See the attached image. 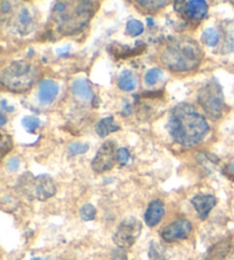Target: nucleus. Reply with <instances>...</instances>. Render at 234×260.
Instances as JSON below:
<instances>
[{
    "label": "nucleus",
    "mask_w": 234,
    "mask_h": 260,
    "mask_svg": "<svg viewBox=\"0 0 234 260\" xmlns=\"http://www.w3.org/2000/svg\"><path fill=\"white\" fill-rule=\"evenodd\" d=\"M167 129L174 141L182 146L193 147L206 137L209 125L192 105L179 103L170 111Z\"/></svg>",
    "instance_id": "obj_1"
},
{
    "label": "nucleus",
    "mask_w": 234,
    "mask_h": 260,
    "mask_svg": "<svg viewBox=\"0 0 234 260\" xmlns=\"http://www.w3.org/2000/svg\"><path fill=\"white\" fill-rule=\"evenodd\" d=\"M97 7L96 2H58L53 7L52 21L61 35H73L89 23Z\"/></svg>",
    "instance_id": "obj_2"
},
{
    "label": "nucleus",
    "mask_w": 234,
    "mask_h": 260,
    "mask_svg": "<svg viewBox=\"0 0 234 260\" xmlns=\"http://www.w3.org/2000/svg\"><path fill=\"white\" fill-rule=\"evenodd\" d=\"M204 53L196 40L190 38L174 39L161 53L163 64L172 71H190L200 66Z\"/></svg>",
    "instance_id": "obj_3"
},
{
    "label": "nucleus",
    "mask_w": 234,
    "mask_h": 260,
    "mask_svg": "<svg viewBox=\"0 0 234 260\" xmlns=\"http://www.w3.org/2000/svg\"><path fill=\"white\" fill-rule=\"evenodd\" d=\"M38 70L30 62L21 60L14 61L3 69L0 82L3 86L15 93L29 91L37 78Z\"/></svg>",
    "instance_id": "obj_4"
},
{
    "label": "nucleus",
    "mask_w": 234,
    "mask_h": 260,
    "mask_svg": "<svg viewBox=\"0 0 234 260\" xmlns=\"http://www.w3.org/2000/svg\"><path fill=\"white\" fill-rule=\"evenodd\" d=\"M198 101H199L202 109L213 120H217L222 117L224 108V99L220 85L217 80H210V82L202 87L198 94Z\"/></svg>",
    "instance_id": "obj_5"
},
{
    "label": "nucleus",
    "mask_w": 234,
    "mask_h": 260,
    "mask_svg": "<svg viewBox=\"0 0 234 260\" xmlns=\"http://www.w3.org/2000/svg\"><path fill=\"white\" fill-rule=\"evenodd\" d=\"M142 222L134 217L125 218L113 235V242L121 249H129L141 235Z\"/></svg>",
    "instance_id": "obj_6"
},
{
    "label": "nucleus",
    "mask_w": 234,
    "mask_h": 260,
    "mask_svg": "<svg viewBox=\"0 0 234 260\" xmlns=\"http://www.w3.org/2000/svg\"><path fill=\"white\" fill-rule=\"evenodd\" d=\"M115 145L113 141L103 143L92 160V169L96 173H104L114 167L115 163Z\"/></svg>",
    "instance_id": "obj_7"
},
{
    "label": "nucleus",
    "mask_w": 234,
    "mask_h": 260,
    "mask_svg": "<svg viewBox=\"0 0 234 260\" xmlns=\"http://www.w3.org/2000/svg\"><path fill=\"white\" fill-rule=\"evenodd\" d=\"M175 10L188 20L200 21L208 13V4L204 2V0L177 2L175 3Z\"/></svg>",
    "instance_id": "obj_8"
},
{
    "label": "nucleus",
    "mask_w": 234,
    "mask_h": 260,
    "mask_svg": "<svg viewBox=\"0 0 234 260\" xmlns=\"http://www.w3.org/2000/svg\"><path fill=\"white\" fill-rule=\"evenodd\" d=\"M192 233V223L187 219H178L165 228L161 232V237L165 242H175L179 240H185Z\"/></svg>",
    "instance_id": "obj_9"
},
{
    "label": "nucleus",
    "mask_w": 234,
    "mask_h": 260,
    "mask_svg": "<svg viewBox=\"0 0 234 260\" xmlns=\"http://www.w3.org/2000/svg\"><path fill=\"white\" fill-rule=\"evenodd\" d=\"M234 255V240L225 237L210 246L204 260H232Z\"/></svg>",
    "instance_id": "obj_10"
},
{
    "label": "nucleus",
    "mask_w": 234,
    "mask_h": 260,
    "mask_svg": "<svg viewBox=\"0 0 234 260\" xmlns=\"http://www.w3.org/2000/svg\"><path fill=\"white\" fill-rule=\"evenodd\" d=\"M34 196L40 201H45L51 199L55 195L56 186L54 183L53 179L49 176H39L34 179Z\"/></svg>",
    "instance_id": "obj_11"
},
{
    "label": "nucleus",
    "mask_w": 234,
    "mask_h": 260,
    "mask_svg": "<svg viewBox=\"0 0 234 260\" xmlns=\"http://www.w3.org/2000/svg\"><path fill=\"white\" fill-rule=\"evenodd\" d=\"M216 203H217L216 197L210 194H199L191 199V204L194 206L198 216L201 220L207 219L211 210L215 208Z\"/></svg>",
    "instance_id": "obj_12"
},
{
    "label": "nucleus",
    "mask_w": 234,
    "mask_h": 260,
    "mask_svg": "<svg viewBox=\"0 0 234 260\" xmlns=\"http://www.w3.org/2000/svg\"><path fill=\"white\" fill-rule=\"evenodd\" d=\"M146 46L142 42H138V45L136 43V46L135 48H130L129 46H125V45L121 44H112L111 46L107 47L109 49V53H111L112 55L114 56L115 60H120V59H127V57H132V56H136L142 54V53L145 51Z\"/></svg>",
    "instance_id": "obj_13"
},
{
    "label": "nucleus",
    "mask_w": 234,
    "mask_h": 260,
    "mask_svg": "<svg viewBox=\"0 0 234 260\" xmlns=\"http://www.w3.org/2000/svg\"><path fill=\"white\" fill-rule=\"evenodd\" d=\"M165 216V205L163 201L154 200L148 204L145 214H144V221L148 227H154L161 221Z\"/></svg>",
    "instance_id": "obj_14"
},
{
    "label": "nucleus",
    "mask_w": 234,
    "mask_h": 260,
    "mask_svg": "<svg viewBox=\"0 0 234 260\" xmlns=\"http://www.w3.org/2000/svg\"><path fill=\"white\" fill-rule=\"evenodd\" d=\"M60 92L58 84L51 79H45L39 85L38 100L42 105H49L52 103Z\"/></svg>",
    "instance_id": "obj_15"
},
{
    "label": "nucleus",
    "mask_w": 234,
    "mask_h": 260,
    "mask_svg": "<svg viewBox=\"0 0 234 260\" xmlns=\"http://www.w3.org/2000/svg\"><path fill=\"white\" fill-rule=\"evenodd\" d=\"M72 93L74 94L75 96L85 101H89L93 99V89L91 84L88 83L87 79L85 78H79L75 79L73 83H72Z\"/></svg>",
    "instance_id": "obj_16"
},
{
    "label": "nucleus",
    "mask_w": 234,
    "mask_h": 260,
    "mask_svg": "<svg viewBox=\"0 0 234 260\" xmlns=\"http://www.w3.org/2000/svg\"><path fill=\"white\" fill-rule=\"evenodd\" d=\"M138 80L132 70L125 69L121 71V74L118 77V87L121 91L132 92L137 87Z\"/></svg>",
    "instance_id": "obj_17"
},
{
    "label": "nucleus",
    "mask_w": 234,
    "mask_h": 260,
    "mask_svg": "<svg viewBox=\"0 0 234 260\" xmlns=\"http://www.w3.org/2000/svg\"><path fill=\"white\" fill-rule=\"evenodd\" d=\"M96 132L98 134V137L101 138H105L109 136L112 132H116L120 128L119 125H116L114 122V118L112 116H109V117L102 118L100 122L96 124Z\"/></svg>",
    "instance_id": "obj_18"
},
{
    "label": "nucleus",
    "mask_w": 234,
    "mask_h": 260,
    "mask_svg": "<svg viewBox=\"0 0 234 260\" xmlns=\"http://www.w3.org/2000/svg\"><path fill=\"white\" fill-rule=\"evenodd\" d=\"M32 21H33L32 15H31V13L28 8L26 7L22 8V10L19 12V15H17V22H19L20 24L19 31L24 34L26 31H29V28L32 25Z\"/></svg>",
    "instance_id": "obj_19"
},
{
    "label": "nucleus",
    "mask_w": 234,
    "mask_h": 260,
    "mask_svg": "<svg viewBox=\"0 0 234 260\" xmlns=\"http://www.w3.org/2000/svg\"><path fill=\"white\" fill-rule=\"evenodd\" d=\"M168 2H138V7L145 13H155L168 5Z\"/></svg>",
    "instance_id": "obj_20"
},
{
    "label": "nucleus",
    "mask_w": 234,
    "mask_h": 260,
    "mask_svg": "<svg viewBox=\"0 0 234 260\" xmlns=\"http://www.w3.org/2000/svg\"><path fill=\"white\" fill-rule=\"evenodd\" d=\"M202 42L210 47H214L219 42V34L218 31L214 28H208L204 31L202 35Z\"/></svg>",
    "instance_id": "obj_21"
},
{
    "label": "nucleus",
    "mask_w": 234,
    "mask_h": 260,
    "mask_svg": "<svg viewBox=\"0 0 234 260\" xmlns=\"http://www.w3.org/2000/svg\"><path fill=\"white\" fill-rule=\"evenodd\" d=\"M144 31V25L141 21L138 20H130L127 22L126 25V34L130 37H137V36L142 35Z\"/></svg>",
    "instance_id": "obj_22"
},
{
    "label": "nucleus",
    "mask_w": 234,
    "mask_h": 260,
    "mask_svg": "<svg viewBox=\"0 0 234 260\" xmlns=\"http://www.w3.org/2000/svg\"><path fill=\"white\" fill-rule=\"evenodd\" d=\"M161 77H163V71L160 69L153 68L146 71L145 76H144V82H145L147 86H153V85L159 82Z\"/></svg>",
    "instance_id": "obj_23"
},
{
    "label": "nucleus",
    "mask_w": 234,
    "mask_h": 260,
    "mask_svg": "<svg viewBox=\"0 0 234 260\" xmlns=\"http://www.w3.org/2000/svg\"><path fill=\"white\" fill-rule=\"evenodd\" d=\"M80 218L83 219L84 221H91L96 217V209L93 204H85L82 206L79 211Z\"/></svg>",
    "instance_id": "obj_24"
},
{
    "label": "nucleus",
    "mask_w": 234,
    "mask_h": 260,
    "mask_svg": "<svg viewBox=\"0 0 234 260\" xmlns=\"http://www.w3.org/2000/svg\"><path fill=\"white\" fill-rule=\"evenodd\" d=\"M40 120L39 118L34 117V116H26L23 119H22V126L24 127L26 132L29 133H34L35 128L39 127Z\"/></svg>",
    "instance_id": "obj_25"
},
{
    "label": "nucleus",
    "mask_w": 234,
    "mask_h": 260,
    "mask_svg": "<svg viewBox=\"0 0 234 260\" xmlns=\"http://www.w3.org/2000/svg\"><path fill=\"white\" fill-rule=\"evenodd\" d=\"M164 254H165V249L161 248L158 243H154L152 242L150 245V250H148V255L153 260H164Z\"/></svg>",
    "instance_id": "obj_26"
},
{
    "label": "nucleus",
    "mask_w": 234,
    "mask_h": 260,
    "mask_svg": "<svg viewBox=\"0 0 234 260\" xmlns=\"http://www.w3.org/2000/svg\"><path fill=\"white\" fill-rule=\"evenodd\" d=\"M89 149V146L87 143H80V142H74L69 147V152L71 155H80L87 152Z\"/></svg>",
    "instance_id": "obj_27"
},
{
    "label": "nucleus",
    "mask_w": 234,
    "mask_h": 260,
    "mask_svg": "<svg viewBox=\"0 0 234 260\" xmlns=\"http://www.w3.org/2000/svg\"><path fill=\"white\" fill-rule=\"evenodd\" d=\"M116 159H118V162L121 165H127L129 163V158H130V154L128 149H126V148H119L118 150H116Z\"/></svg>",
    "instance_id": "obj_28"
},
{
    "label": "nucleus",
    "mask_w": 234,
    "mask_h": 260,
    "mask_svg": "<svg viewBox=\"0 0 234 260\" xmlns=\"http://www.w3.org/2000/svg\"><path fill=\"white\" fill-rule=\"evenodd\" d=\"M12 140L11 138H8L6 136H4L3 134V141H2V152H3V156H5V154L7 151H10L12 149Z\"/></svg>",
    "instance_id": "obj_29"
},
{
    "label": "nucleus",
    "mask_w": 234,
    "mask_h": 260,
    "mask_svg": "<svg viewBox=\"0 0 234 260\" xmlns=\"http://www.w3.org/2000/svg\"><path fill=\"white\" fill-rule=\"evenodd\" d=\"M6 168L10 170V171H12V172L16 171V170L20 168V159L17 158V157L10 158V159L7 160V163H6Z\"/></svg>",
    "instance_id": "obj_30"
},
{
    "label": "nucleus",
    "mask_w": 234,
    "mask_h": 260,
    "mask_svg": "<svg viewBox=\"0 0 234 260\" xmlns=\"http://www.w3.org/2000/svg\"><path fill=\"white\" fill-rule=\"evenodd\" d=\"M112 258L113 260H127V254H126L125 249L118 248L112 252Z\"/></svg>",
    "instance_id": "obj_31"
},
{
    "label": "nucleus",
    "mask_w": 234,
    "mask_h": 260,
    "mask_svg": "<svg viewBox=\"0 0 234 260\" xmlns=\"http://www.w3.org/2000/svg\"><path fill=\"white\" fill-rule=\"evenodd\" d=\"M224 49L226 51V53L234 52V36H231V37L228 38L226 44H225Z\"/></svg>",
    "instance_id": "obj_32"
},
{
    "label": "nucleus",
    "mask_w": 234,
    "mask_h": 260,
    "mask_svg": "<svg viewBox=\"0 0 234 260\" xmlns=\"http://www.w3.org/2000/svg\"><path fill=\"white\" fill-rule=\"evenodd\" d=\"M228 176L229 177H233L234 178V160L233 162L228 165Z\"/></svg>",
    "instance_id": "obj_33"
},
{
    "label": "nucleus",
    "mask_w": 234,
    "mask_h": 260,
    "mask_svg": "<svg viewBox=\"0 0 234 260\" xmlns=\"http://www.w3.org/2000/svg\"><path fill=\"white\" fill-rule=\"evenodd\" d=\"M5 123H6V118H5V116L2 115V124H0V125H4Z\"/></svg>",
    "instance_id": "obj_34"
},
{
    "label": "nucleus",
    "mask_w": 234,
    "mask_h": 260,
    "mask_svg": "<svg viewBox=\"0 0 234 260\" xmlns=\"http://www.w3.org/2000/svg\"><path fill=\"white\" fill-rule=\"evenodd\" d=\"M31 260H42V259H40V258H32Z\"/></svg>",
    "instance_id": "obj_35"
}]
</instances>
